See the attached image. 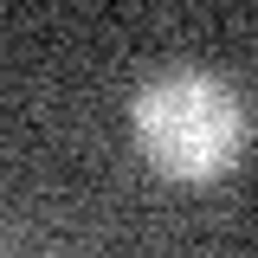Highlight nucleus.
<instances>
[{
	"mask_svg": "<svg viewBox=\"0 0 258 258\" xmlns=\"http://www.w3.org/2000/svg\"><path fill=\"white\" fill-rule=\"evenodd\" d=\"M129 123L142 161L168 181H213L245 149V103L213 71H168L142 84Z\"/></svg>",
	"mask_w": 258,
	"mask_h": 258,
	"instance_id": "1",
	"label": "nucleus"
}]
</instances>
